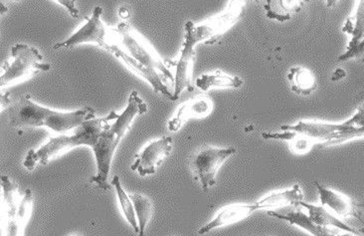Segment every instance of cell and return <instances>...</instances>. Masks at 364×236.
Listing matches in <instances>:
<instances>
[{"instance_id": "44dd1931", "label": "cell", "mask_w": 364, "mask_h": 236, "mask_svg": "<svg viewBox=\"0 0 364 236\" xmlns=\"http://www.w3.org/2000/svg\"><path fill=\"white\" fill-rule=\"evenodd\" d=\"M341 31L348 37L346 49H351L364 41V0H355L350 16L343 22Z\"/></svg>"}, {"instance_id": "4fadbf2b", "label": "cell", "mask_w": 364, "mask_h": 236, "mask_svg": "<svg viewBox=\"0 0 364 236\" xmlns=\"http://www.w3.org/2000/svg\"><path fill=\"white\" fill-rule=\"evenodd\" d=\"M314 183L318 191V200L323 208L330 210L341 220L363 221V213H361L360 203L351 200L340 191L331 190L328 186L321 185L318 181H314Z\"/></svg>"}, {"instance_id": "6da1fadb", "label": "cell", "mask_w": 364, "mask_h": 236, "mask_svg": "<svg viewBox=\"0 0 364 236\" xmlns=\"http://www.w3.org/2000/svg\"><path fill=\"white\" fill-rule=\"evenodd\" d=\"M95 117L91 107L75 111H57L36 103L29 95L20 97L5 109V121L11 128H47L55 133L63 134L78 128Z\"/></svg>"}, {"instance_id": "f546056e", "label": "cell", "mask_w": 364, "mask_h": 236, "mask_svg": "<svg viewBox=\"0 0 364 236\" xmlns=\"http://www.w3.org/2000/svg\"><path fill=\"white\" fill-rule=\"evenodd\" d=\"M338 1H340V0H325L326 6L328 7V9H333V7H336V4H338Z\"/></svg>"}, {"instance_id": "1f68e13d", "label": "cell", "mask_w": 364, "mask_h": 236, "mask_svg": "<svg viewBox=\"0 0 364 236\" xmlns=\"http://www.w3.org/2000/svg\"><path fill=\"white\" fill-rule=\"evenodd\" d=\"M254 1H255V2H261V1H263V0H254Z\"/></svg>"}, {"instance_id": "d4e9b609", "label": "cell", "mask_w": 364, "mask_h": 236, "mask_svg": "<svg viewBox=\"0 0 364 236\" xmlns=\"http://www.w3.org/2000/svg\"><path fill=\"white\" fill-rule=\"evenodd\" d=\"M111 183L112 186H114V190H116L117 196H118L119 206H121V210L122 213H123L124 218L128 221L129 225L132 226L134 232L139 233L138 218H136L134 203L133 200H132L131 196L124 190L121 180H119L118 176H114Z\"/></svg>"}, {"instance_id": "cb8c5ba5", "label": "cell", "mask_w": 364, "mask_h": 236, "mask_svg": "<svg viewBox=\"0 0 364 236\" xmlns=\"http://www.w3.org/2000/svg\"><path fill=\"white\" fill-rule=\"evenodd\" d=\"M32 208H33V193L30 188H27L20 200L14 222L7 227V235L10 236L24 235L25 227L31 216Z\"/></svg>"}, {"instance_id": "3957f363", "label": "cell", "mask_w": 364, "mask_h": 236, "mask_svg": "<svg viewBox=\"0 0 364 236\" xmlns=\"http://www.w3.org/2000/svg\"><path fill=\"white\" fill-rule=\"evenodd\" d=\"M116 115L117 112L112 111L108 116L91 119L74 130L50 138L44 145L28 151L23 161L24 168L33 171L37 166H46L50 161L78 146L93 148L101 132L114 120Z\"/></svg>"}, {"instance_id": "4dcf8cb0", "label": "cell", "mask_w": 364, "mask_h": 236, "mask_svg": "<svg viewBox=\"0 0 364 236\" xmlns=\"http://www.w3.org/2000/svg\"><path fill=\"white\" fill-rule=\"evenodd\" d=\"M19 1V0H1V6H4V4H6V9H7V4H14V2Z\"/></svg>"}, {"instance_id": "277c9868", "label": "cell", "mask_w": 364, "mask_h": 236, "mask_svg": "<svg viewBox=\"0 0 364 236\" xmlns=\"http://www.w3.org/2000/svg\"><path fill=\"white\" fill-rule=\"evenodd\" d=\"M104 9L96 6L83 26L75 31L66 41L59 42L53 46L54 50L60 49H72L83 44H95L103 48L109 53L114 54L119 50L118 32L116 28H112L103 21Z\"/></svg>"}, {"instance_id": "7a4b0ae2", "label": "cell", "mask_w": 364, "mask_h": 236, "mask_svg": "<svg viewBox=\"0 0 364 236\" xmlns=\"http://www.w3.org/2000/svg\"><path fill=\"white\" fill-rule=\"evenodd\" d=\"M146 112L148 105L146 102L141 99L138 92H132L126 109L122 113H117L114 120L101 132L98 141L92 148L96 160L97 171L96 175L90 180L91 183L99 186L103 191H107L111 188L109 175L117 149L136 117L144 115Z\"/></svg>"}, {"instance_id": "f1b7e54d", "label": "cell", "mask_w": 364, "mask_h": 236, "mask_svg": "<svg viewBox=\"0 0 364 236\" xmlns=\"http://www.w3.org/2000/svg\"><path fill=\"white\" fill-rule=\"evenodd\" d=\"M118 16L123 19V21H129V17L132 16L131 9L128 6H122L118 11Z\"/></svg>"}, {"instance_id": "d6986e66", "label": "cell", "mask_w": 364, "mask_h": 236, "mask_svg": "<svg viewBox=\"0 0 364 236\" xmlns=\"http://www.w3.org/2000/svg\"><path fill=\"white\" fill-rule=\"evenodd\" d=\"M310 0H264L263 7L267 18L287 22L300 12Z\"/></svg>"}, {"instance_id": "5bb4252c", "label": "cell", "mask_w": 364, "mask_h": 236, "mask_svg": "<svg viewBox=\"0 0 364 236\" xmlns=\"http://www.w3.org/2000/svg\"><path fill=\"white\" fill-rule=\"evenodd\" d=\"M214 104L210 97L198 95L192 97L182 103L174 115L168 122V131L176 133L191 120L207 118L213 111Z\"/></svg>"}, {"instance_id": "ba28073f", "label": "cell", "mask_w": 364, "mask_h": 236, "mask_svg": "<svg viewBox=\"0 0 364 236\" xmlns=\"http://www.w3.org/2000/svg\"><path fill=\"white\" fill-rule=\"evenodd\" d=\"M234 146H202L194 154L191 161V168L194 180L200 185L201 190L207 193L216 185L217 173L228 159L235 155Z\"/></svg>"}, {"instance_id": "9a60e30c", "label": "cell", "mask_w": 364, "mask_h": 236, "mask_svg": "<svg viewBox=\"0 0 364 236\" xmlns=\"http://www.w3.org/2000/svg\"><path fill=\"white\" fill-rule=\"evenodd\" d=\"M304 198L305 195L303 188L299 183H295L291 188L270 191L262 195L253 203L256 210L276 211L291 206L300 205Z\"/></svg>"}, {"instance_id": "ac0fdd59", "label": "cell", "mask_w": 364, "mask_h": 236, "mask_svg": "<svg viewBox=\"0 0 364 236\" xmlns=\"http://www.w3.org/2000/svg\"><path fill=\"white\" fill-rule=\"evenodd\" d=\"M269 215L273 218H278V220L287 221L291 225L298 226L310 233L314 236H331V235H340L336 231L328 230V228L321 227V226L316 225L313 220H311L310 215L305 210L303 206L295 205L291 208H283L280 210H271L267 211Z\"/></svg>"}, {"instance_id": "9c48e42d", "label": "cell", "mask_w": 364, "mask_h": 236, "mask_svg": "<svg viewBox=\"0 0 364 236\" xmlns=\"http://www.w3.org/2000/svg\"><path fill=\"white\" fill-rule=\"evenodd\" d=\"M350 127H358L355 117L353 115L341 123L320 120H300L291 125L281 126L280 130L291 132L295 135L304 136L315 144L325 145L336 133Z\"/></svg>"}, {"instance_id": "83f0119b", "label": "cell", "mask_w": 364, "mask_h": 236, "mask_svg": "<svg viewBox=\"0 0 364 236\" xmlns=\"http://www.w3.org/2000/svg\"><path fill=\"white\" fill-rule=\"evenodd\" d=\"M60 6H63L70 16L76 18L79 16V9L77 7V0H55Z\"/></svg>"}, {"instance_id": "2e32d148", "label": "cell", "mask_w": 364, "mask_h": 236, "mask_svg": "<svg viewBox=\"0 0 364 236\" xmlns=\"http://www.w3.org/2000/svg\"><path fill=\"white\" fill-rule=\"evenodd\" d=\"M255 211L257 210L253 203H236L223 206L208 223L197 231V233L200 235H206L217 228L235 225L248 218Z\"/></svg>"}, {"instance_id": "8fae6325", "label": "cell", "mask_w": 364, "mask_h": 236, "mask_svg": "<svg viewBox=\"0 0 364 236\" xmlns=\"http://www.w3.org/2000/svg\"><path fill=\"white\" fill-rule=\"evenodd\" d=\"M173 149L171 136H161L159 140L148 144L143 150L134 156L132 171L141 176L154 175L159 166L171 156Z\"/></svg>"}, {"instance_id": "484cf974", "label": "cell", "mask_w": 364, "mask_h": 236, "mask_svg": "<svg viewBox=\"0 0 364 236\" xmlns=\"http://www.w3.org/2000/svg\"><path fill=\"white\" fill-rule=\"evenodd\" d=\"M132 200H133L134 211H136V218L139 226V235H144V231L148 227L149 221L154 213L153 201L148 196L141 195L139 193H129Z\"/></svg>"}, {"instance_id": "e0dca14e", "label": "cell", "mask_w": 364, "mask_h": 236, "mask_svg": "<svg viewBox=\"0 0 364 236\" xmlns=\"http://www.w3.org/2000/svg\"><path fill=\"white\" fill-rule=\"evenodd\" d=\"M301 205L305 208L308 215H310L311 220L316 225L336 231L338 235H341L340 232H343L351 235H364V228H358L348 225L346 221L341 220L340 218L331 213L321 205H314V203H306L304 200L301 201Z\"/></svg>"}, {"instance_id": "7402d4cb", "label": "cell", "mask_w": 364, "mask_h": 236, "mask_svg": "<svg viewBox=\"0 0 364 236\" xmlns=\"http://www.w3.org/2000/svg\"><path fill=\"white\" fill-rule=\"evenodd\" d=\"M287 80L289 82L291 90L296 95L310 96L318 87L315 75L304 66L291 67L287 72Z\"/></svg>"}, {"instance_id": "8992f818", "label": "cell", "mask_w": 364, "mask_h": 236, "mask_svg": "<svg viewBox=\"0 0 364 236\" xmlns=\"http://www.w3.org/2000/svg\"><path fill=\"white\" fill-rule=\"evenodd\" d=\"M247 0H229L223 11L209 17L205 21L196 23L187 21L184 34L198 44L213 45L217 43L241 18Z\"/></svg>"}, {"instance_id": "52a82bcc", "label": "cell", "mask_w": 364, "mask_h": 236, "mask_svg": "<svg viewBox=\"0 0 364 236\" xmlns=\"http://www.w3.org/2000/svg\"><path fill=\"white\" fill-rule=\"evenodd\" d=\"M118 32L119 45L124 52L144 65L153 67L173 79V59L163 58L159 52L129 21L119 22L114 27Z\"/></svg>"}, {"instance_id": "ffe728a7", "label": "cell", "mask_w": 364, "mask_h": 236, "mask_svg": "<svg viewBox=\"0 0 364 236\" xmlns=\"http://www.w3.org/2000/svg\"><path fill=\"white\" fill-rule=\"evenodd\" d=\"M194 84L199 90L208 92L214 89H238L243 86L244 81L241 77L216 70L201 74Z\"/></svg>"}, {"instance_id": "5b68a950", "label": "cell", "mask_w": 364, "mask_h": 236, "mask_svg": "<svg viewBox=\"0 0 364 236\" xmlns=\"http://www.w3.org/2000/svg\"><path fill=\"white\" fill-rule=\"evenodd\" d=\"M51 65L44 60L38 49L27 44H15L11 53L1 66L0 87L2 89L21 83L32 78L39 72H47Z\"/></svg>"}, {"instance_id": "7c38bea8", "label": "cell", "mask_w": 364, "mask_h": 236, "mask_svg": "<svg viewBox=\"0 0 364 236\" xmlns=\"http://www.w3.org/2000/svg\"><path fill=\"white\" fill-rule=\"evenodd\" d=\"M117 59H119L129 71L133 72L134 75L143 79L146 83L151 86L156 93L168 97L169 100L173 101V79L169 78L163 72L158 69L144 65L143 63L136 60L131 55H129L123 49H119L114 54Z\"/></svg>"}, {"instance_id": "4316f807", "label": "cell", "mask_w": 364, "mask_h": 236, "mask_svg": "<svg viewBox=\"0 0 364 236\" xmlns=\"http://www.w3.org/2000/svg\"><path fill=\"white\" fill-rule=\"evenodd\" d=\"M360 139H364V125L350 127V128L336 133L331 136V140L325 144V146H341L343 144L348 143V141L360 140Z\"/></svg>"}, {"instance_id": "30bf717a", "label": "cell", "mask_w": 364, "mask_h": 236, "mask_svg": "<svg viewBox=\"0 0 364 236\" xmlns=\"http://www.w3.org/2000/svg\"><path fill=\"white\" fill-rule=\"evenodd\" d=\"M196 43L191 37L184 34L181 52L178 58L173 59V101L178 100L184 91L192 92L196 84L193 82L194 62L196 58Z\"/></svg>"}, {"instance_id": "603a6c76", "label": "cell", "mask_w": 364, "mask_h": 236, "mask_svg": "<svg viewBox=\"0 0 364 236\" xmlns=\"http://www.w3.org/2000/svg\"><path fill=\"white\" fill-rule=\"evenodd\" d=\"M1 191L2 208H5L6 225L9 227L14 222L22 195H20L18 186L4 175L1 176Z\"/></svg>"}]
</instances>
